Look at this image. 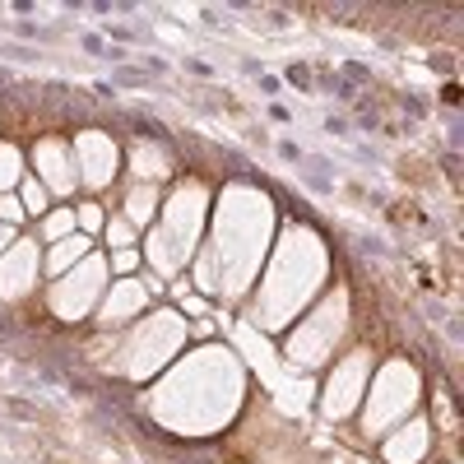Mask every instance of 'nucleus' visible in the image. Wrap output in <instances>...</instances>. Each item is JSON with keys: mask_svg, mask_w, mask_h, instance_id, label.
Returning a JSON list of instances; mask_svg holds the SVG:
<instances>
[{"mask_svg": "<svg viewBox=\"0 0 464 464\" xmlns=\"http://www.w3.org/2000/svg\"><path fill=\"white\" fill-rule=\"evenodd\" d=\"M181 339H186V316L181 312H153L140 330H130L121 339V348H116V358H111V372H121L130 381H144V376L163 372L172 362Z\"/></svg>", "mask_w": 464, "mask_h": 464, "instance_id": "obj_1", "label": "nucleus"}, {"mask_svg": "<svg viewBox=\"0 0 464 464\" xmlns=\"http://www.w3.org/2000/svg\"><path fill=\"white\" fill-rule=\"evenodd\" d=\"M284 260L275 269V279H269L265 288V321L269 330H275V321H288L297 306L316 293V279H321V251L302 237V232H293V237H284Z\"/></svg>", "mask_w": 464, "mask_h": 464, "instance_id": "obj_2", "label": "nucleus"}, {"mask_svg": "<svg viewBox=\"0 0 464 464\" xmlns=\"http://www.w3.org/2000/svg\"><path fill=\"white\" fill-rule=\"evenodd\" d=\"M107 279H111V269H107V256L102 251H89L80 265L70 269V275H61L56 284H52V293H47V302H52V312L65 321V325H74V321H84L93 306H98V297H102V288H107Z\"/></svg>", "mask_w": 464, "mask_h": 464, "instance_id": "obj_3", "label": "nucleus"}, {"mask_svg": "<svg viewBox=\"0 0 464 464\" xmlns=\"http://www.w3.org/2000/svg\"><path fill=\"white\" fill-rule=\"evenodd\" d=\"M205 205H209V190L205 186H181L177 196L163 205L168 223L163 227H153L159 237L177 251V260L186 265L190 251H196V237H200V223H205Z\"/></svg>", "mask_w": 464, "mask_h": 464, "instance_id": "obj_4", "label": "nucleus"}, {"mask_svg": "<svg viewBox=\"0 0 464 464\" xmlns=\"http://www.w3.org/2000/svg\"><path fill=\"white\" fill-rule=\"evenodd\" d=\"M413 395H418L413 367H409V362H391V367L381 372V381H376V391H372V404H367L362 422H367L372 432H385L400 413L413 409Z\"/></svg>", "mask_w": 464, "mask_h": 464, "instance_id": "obj_5", "label": "nucleus"}, {"mask_svg": "<svg viewBox=\"0 0 464 464\" xmlns=\"http://www.w3.org/2000/svg\"><path fill=\"white\" fill-rule=\"evenodd\" d=\"M70 153H74V172H80V186H89V190H107V186L116 181L121 153H116L111 135H102V130H84L80 140L70 144Z\"/></svg>", "mask_w": 464, "mask_h": 464, "instance_id": "obj_6", "label": "nucleus"}, {"mask_svg": "<svg viewBox=\"0 0 464 464\" xmlns=\"http://www.w3.org/2000/svg\"><path fill=\"white\" fill-rule=\"evenodd\" d=\"M367 376H372V353H348L334 372H330V381H325V413L330 418H348L358 409V400H362V391H367Z\"/></svg>", "mask_w": 464, "mask_h": 464, "instance_id": "obj_7", "label": "nucleus"}, {"mask_svg": "<svg viewBox=\"0 0 464 464\" xmlns=\"http://www.w3.org/2000/svg\"><path fill=\"white\" fill-rule=\"evenodd\" d=\"M33 177L47 186V196H70L74 186H80V172H74V153L65 140L47 135L33 144Z\"/></svg>", "mask_w": 464, "mask_h": 464, "instance_id": "obj_8", "label": "nucleus"}, {"mask_svg": "<svg viewBox=\"0 0 464 464\" xmlns=\"http://www.w3.org/2000/svg\"><path fill=\"white\" fill-rule=\"evenodd\" d=\"M37 275H43V251H37V242L19 237L5 256H0V302L24 297L37 284Z\"/></svg>", "mask_w": 464, "mask_h": 464, "instance_id": "obj_9", "label": "nucleus"}, {"mask_svg": "<svg viewBox=\"0 0 464 464\" xmlns=\"http://www.w3.org/2000/svg\"><path fill=\"white\" fill-rule=\"evenodd\" d=\"M144 302H149V293H144L140 279H116L107 288L102 306H98V325H126V321H135L144 312Z\"/></svg>", "mask_w": 464, "mask_h": 464, "instance_id": "obj_10", "label": "nucleus"}, {"mask_svg": "<svg viewBox=\"0 0 464 464\" xmlns=\"http://www.w3.org/2000/svg\"><path fill=\"white\" fill-rule=\"evenodd\" d=\"M428 446H432L428 422L413 418V422H404L395 437H385V459H391V464H418L422 455H428Z\"/></svg>", "mask_w": 464, "mask_h": 464, "instance_id": "obj_11", "label": "nucleus"}, {"mask_svg": "<svg viewBox=\"0 0 464 464\" xmlns=\"http://www.w3.org/2000/svg\"><path fill=\"white\" fill-rule=\"evenodd\" d=\"M89 251H93V242L84 237V232H74V237H65V242H52V251H43V269H47L52 279H61V275H70V269L80 265Z\"/></svg>", "mask_w": 464, "mask_h": 464, "instance_id": "obj_12", "label": "nucleus"}, {"mask_svg": "<svg viewBox=\"0 0 464 464\" xmlns=\"http://www.w3.org/2000/svg\"><path fill=\"white\" fill-rule=\"evenodd\" d=\"M153 214H159V186H130L126 190V209H121V218L140 232V227H149L153 223Z\"/></svg>", "mask_w": 464, "mask_h": 464, "instance_id": "obj_13", "label": "nucleus"}, {"mask_svg": "<svg viewBox=\"0 0 464 464\" xmlns=\"http://www.w3.org/2000/svg\"><path fill=\"white\" fill-rule=\"evenodd\" d=\"M130 163H135V177H144V186H153V181H163V177L172 172V163H168V153H163L159 144H149V140H140V144H135V153H130Z\"/></svg>", "mask_w": 464, "mask_h": 464, "instance_id": "obj_14", "label": "nucleus"}, {"mask_svg": "<svg viewBox=\"0 0 464 464\" xmlns=\"http://www.w3.org/2000/svg\"><path fill=\"white\" fill-rule=\"evenodd\" d=\"M24 177H28V172H24V153H19V144H0V196H14Z\"/></svg>", "mask_w": 464, "mask_h": 464, "instance_id": "obj_15", "label": "nucleus"}, {"mask_svg": "<svg viewBox=\"0 0 464 464\" xmlns=\"http://www.w3.org/2000/svg\"><path fill=\"white\" fill-rule=\"evenodd\" d=\"M74 232H80V227H74V209H70V205H61V209H47V214H43V242H47V246H52V242L74 237Z\"/></svg>", "mask_w": 464, "mask_h": 464, "instance_id": "obj_16", "label": "nucleus"}, {"mask_svg": "<svg viewBox=\"0 0 464 464\" xmlns=\"http://www.w3.org/2000/svg\"><path fill=\"white\" fill-rule=\"evenodd\" d=\"M14 196H19L24 214H37V218H43V214L52 209V196H47V186L37 181V177H24V181H19V190H14Z\"/></svg>", "mask_w": 464, "mask_h": 464, "instance_id": "obj_17", "label": "nucleus"}, {"mask_svg": "<svg viewBox=\"0 0 464 464\" xmlns=\"http://www.w3.org/2000/svg\"><path fill=\"white\" fill-rule=\"evenodd\" d=\"M196 288H200V293H214V288H218V256H214V246H200V260H196Z\"/></svg>", "mask_w": 464, "mask_h": 464, "instance_id": "obj_18", "label": "nucleus"}, {"mask_svg": "<svg viewBox=\"0 0 464 464\" xmlns=\"http://www.w3.org/2000/svg\"><path fill=\"white\" fill-rule=\"evenodd\" d=\"M140 246H121V251H111L107 256V269H111V275H121V279H135V269H140Z\"/></svg>", "mask_w": 464, "mask_h": 464, "instance_id": "obj_19", "label": "nucleus"}, {"mask_svg": "<svg viewBox=\"0 0 464 464\" xmlns=\"http://www.w3.org/2000/svg\"><path fill=\"white\" fill-rule=\"evenodd\" d=\"M74 227H80L84 237L93 242V232H102V227H107V214H102V205H80V209H74Z\"/></svg>", "mask_w": 464, "mask_h": 464, "instance_id": "obj_20", "label": "nucleus"}, {"mask_svg": "<svg viewBox=\"0 0 464 464\" xmlns=\"http://www.w3.org/2000/svg\"><path fill=\"white\" fill-rule=\"evenodd\" d=\"M102 237L111 242V251H121V246H135V237H140V232H135V227H130L126 218H107Z\"/></svg>", "mask_w": 464, "mask_h": 464, "instance_id": "obj_21", "label": "nucleus"}, {"mask_svg": "<svg viewBox=\"0 0 464 464\" xmlns=\"http://www.w3.org/2000/svg\"><path fill=\"white\" fill-rule=\"evenodd\" d=\"M28 214H24V205H19V196H0V223L5 227H19Z\"/></svg>", "mask_w": 464, "mask_h": 464, "instance_id": "obj_22", "label": "nucleus"}, {"mask_svg": "<svg viewBox=\"0 0 464 464\" xmlns=\"http://www.w3.org/2000/svg\"><path fill=\"white\" fill-rule=\"evenodd\" d=\"M14 242H19V237H14V227H5V223H0V256H5Z\"/></svg>", "mask_w": 464, "mask_h": 464, "instance_id": "obj_23", "label": "nucleus"}, {"mask_svg": "<svg viewBox=\"0 0 464 464\" xmlns=\"http://www.w3.org/2000/svg\"><path fill=\"white\" fill-rule=\"evenodd\" d=\"M181 306H186L190 316H200V312H205V297H190V293H186V297H181Z\"/></svg>", "mask_w": 464, "mask_h": 464, "instance_id": "obj_24", "label": "nucleus"}]
</instances>
